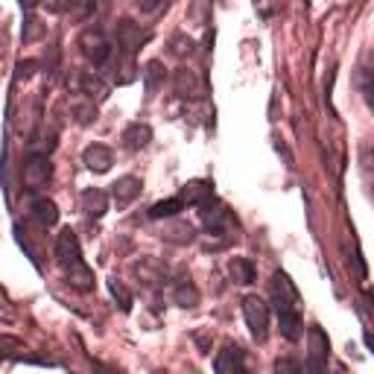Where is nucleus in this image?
Here are the masks:
<instances>
[{
    "label": "nucleus",
    "mask_w": 374,
    "mask_h": 374,
    "mask_svg": "<svg viewBox=\"0 0 374 374\" xmlns=\"http://www.w3.org/2000/svg\"><path fill=\"white\" fill-rule=\"evenodd\" d=\"M272 304H275L278 321H281V334L284 339L295 342L304 331V321H302V298H298L295 284L290 281L287 272H275L272 275Z\"/></svg>",
    "instance_id": "1"
},
{
    "label": "nucleus",
    "mask_w": 374,
    "mask_h": 374,
    "mask_svg": "<svg viewBox=\"0 0 374 374\" xmlns=\"http://www.w3.org/2000/svg\"><path fill=\"white\" fill-rule=\"evenodd\" d=\"M240 310H243L246 328H248V334H252V339L263 345L269 339V304L260 295H246L240 302Z\"/></svg>",
    "instance_id": "2"
},
{
    "label": "nucleus",
    "mask_w": 374,
    "mask_h": 374,
    "mask_svg": "<svg viewBox=\"0 0 374 374\" xmlns=\"http://www.w3.org/2000/svg\"><path fill=\"white\" fill-rule=\"evenodd\" d=\"M307 371L304 374H328V360H331V339L319 325L307 328Z\"/></svg>",
    "instance_id": "3"
},
{
    "label": "nucleus",
    "mask_w": 374,
    "mask_h": 374,
    "mask_svg": "<svg viewBox=\"0 0 374 374\" xmlns=\"http://www.w3.org/2000/svg\"><path fill=\"white\" fill-rule=\"evenodd\" d=\"M79 50H82V56L97 67H106L111 62V41L103 30H97V27L85 30L79 35Z\"/></svg>",
    "instance_id": "4"
},
{
    "label": "nucleus",
    "mask_w": 374,
    "mask_h": 374,
    "mask_svg": "<svg viewBox=\"0 0 374 374\" xmlns=\"http://www.w3.org/2000/svg\"><path fill=\"white\" fill-rule=\"evenodd\" d=\"M199 216H202V229L208 234H226L229 226H234V214L229 211V205H222L216 196L205 199L199 205Z\"/></svg>",
    "instance_id": "5"
},
{
    "label": "nucleus",
    "mask_w": 374,
    "mask_h": 374,
    "mask_svg": "<svg viewBox=\"0 0 374 374\" xmlns=\"http://www.w3.org/2000/svg\"><path fill=\"white\" fill-rule=\"evenodd\" d=\"M50 179H53V164H50L47 155L35 153L23 161V185L27 187H47Z\"/></svg>",
    "instance_id": "6"
},
{
    "label": "nucleus",
    "mask_w": 374,
    "mask_h": 374,
    "mask_svg": "<svg viewBox=\"0 0 374 374\" xmlns=\"http://www.w3.org/2000/svg\"><path fill=\"white\" fill-rule=\"evenodd\" d=\"M77 260H82V248H79V240L70 229H62L59 237H56V263L62 269L73 266Z\"/></svg>",
    "instance_id": "7"
},
{
    "label": "nucleus",
    "mask_w": 374,
    "mask_h": 374,
    "mask_svg": "<svg viewBox=\"0 0 374 374\" xmlns=\"http://www.w3.org/2000/svg\"><path fill=\"white\" fill-rule=\"evenodd\" d=\"M143 41H146V33L138 27L135 21L126 18V21L117 23V44L123 47V53H126V56H135L138 50L143 47Z\"/></svg>",
    "instance_id": "8"
},
{
    "label": "nucleus",
    "mask_w": 374,
    "mask_h": 374,
    "mask_svg": "<svg viewBox=\"0 0 374 374\" xmlns=\"http://www.w3.org/2000/svg\"><path fill=\"white\" fill-rule=\"evenodd\" d=\"M214 371L216 374H248V363L237 348H222L214 360Z\"/></svg>",
    "instance_id": "9"
},
{
    "label": "nucleus",
    "mask_w": 374,
    "mask_h": 374,
    "mask_svg": "<svg viewBox=\"0 0 374 374\" xmlns=\"http://www.w3.org/2000/svg\"><path fill=\"white\" fill-rule=\"evenodd\" d=\"M82 161H85V167H88L91 172H109V170L114 167V153H111L106 143H91V146L85 149Z\"/></svg>",
    "instance_id": "10"
},
{
    "label": "nucleus",
    "mask_w": 374,
    "mask_h": 374,
    "mask_svg": "<svg viewBox=\"0 0 374 374\" xmlns=\"http://www.w3.org/2000/svg\"><path fill=\"white\" fill-rule=\"evenodd\" d=\"M141 193H143V182H141L138 176H123V179H117L114 187H111V196L117 199L120 205L135 202V199H138Z\"/></svg>",
    "instance_id": "11"
},
{
    "label": "nucleus",
    "mask_w": 374,
    "mask_h": 374,
    "mask_svg": "<svg viewBox=\"0 0 374 374\" xmlns=\"http://www.w3.org/2000/svg\"><path fill=\"white\" fill-rule=\"evenodd\" d=\"M65 275H67V284L73 290H82V292H91L94 290V272H91V266L85 260H77L73 266H67Z\"/></svg>",
    "instance_id": "12"
},
{
    "label": "nucleus",
    "mask_w": 374,
    "mask_h": 374,
    "mask_svg": "<svg viewBox=\"0 0 374 374\" xmlns=\"http://www.w3.org/2000/svg\"><path fill=\"white\" fill-rule=\"evenodd\" d=\"M149 141H153V129H149L146 123H129V126L123 129V146H126L129 153H138Z\"/></svg>",
    "instance_id": "13"
},
{
    "label": "nucleus",
    "mask_w": 374,
    "mask_h": 374,
    "mask_svg": "<svg viewBox=\"0 0 374 374\" xmlns=\"http://www.w3.org/2000/svg\"><path fill=\"white\" fill-rule=\"evenodd\" d=\"M82 208L88 216H106L109 214V193L106 190H99V187H88L82 193Z\"/></svg>",
    "instance_id": "14"
},
{
    "label": "nucleus",
    "mask_w": 374,
    "mask_h": 374,
    "mask_svg": "<svg viewBox=\"0 0 374 374\" xmlns=\"http://www.w3.org/2000/svg\"><path fill=\"white\" fill-rule=\"evenodd\" d=\"M229 275H231L234 284L248 287V284H255V281H258V266H255L252 260H248V258H231V263H229Z\"/></svg>",
    "instance_id": "15"
},
{
    "label": "nucleus",
    "mask_w": 374,
    "mask_h": 374,
    "mask_svg": "<svg viewBox=\"0 0 374 374\" xmlns=\"http://www.w3.org/2000/svg\"><path fill=\"white\" fill-rule=\"evenodd\" d=\"M214 196V187H211V182H205V179H193V182H187L185 187H182V202L185 205H202L205 199H211Z\"/></svg>",
    "instance_id": "16"
},
{
    "label": "nucleus",
    "mask_w": 374,
    "mask_h": 374,
    "mask_svg": "<svg viewBox=\"0 0 374 374\" xmlns=\"http://www.w3.org/2000/svg\"><path fill=\"white\" fill-rule=\"evenodd\" d=\"M70 88H73V94H82V97H94V99H99L103 97V82H99L97 77H91V73H73L70 77Z\"/></svg>",
    "instance_id": "17"
},
{
    "label": "nucleus",
    "mask_w": 374,
    "mask_h": 374,
    "mask_svg": "<svg viewBox=\"0 0 374 374\" xmlns=\"http://www.w3.org/2000/svg\"><path fill=\"white\" fill-rule=\"evenodd\" d=\"M172 302H176L182 310H190L199 304V290L190 281H182V284L172 287Z\"/></svg>",
    "instance_id": "18"
},
{
    "label": "nucleus",
    "mask_w": 374,
    "mask_h": 374,
    "mask_svg": "<svg viewBox=\"0 0 374 374\" xmlns=\"http://www.w3.org/2000/svg\"><path fill=\"white\" fill-rule=\"evenodd\" d=\"M33 214H35V219L41 222V226H56L59 222V208H56V202H50V199H35L33 202Z\"/></svg>",
    "instance_id": "19"
},
{
    "label": "nucleus",
    "mask_w": 374,
    "mask_h": 374,
    "mask_svg": "<svg viewBox=\"0 0 374 374\" xmlns=\"http://www.w3.org/2000/svg\"><path fill=\"white\" fill-rule=\"evenodd\" d=\"M182 208H185L182 196H179V199L170 196V199H161V202H155L153 208H149V216H153V219H167V216H176Z\"/></svg>",
    "instance_id": "20"
},
{
    "label": "nucleus",
    "mask_w": 374,
    "mask_h": 374,
    "mask_svg": "<svg viewBox=\"0 0 374 374\" xmlns=\"http://www.w3.org/2000/svg\"><path fill=\"white\" fill-rule=\"evenodd\" d=\"M170 53H176V56H182V59H187V56H193V47H196V41L193 38H187L185 33H176V35H170Z\"/></svg>",
    "instance_id": "21"
},
{
    "label": "nucleus",
    "mask_w": 374,
    "mask_h": 374,
    "mask_svg": "<svg viewBox=\"0 0 374 374\" xmlns=\"http://www.w3.org/2000/svg\"><path fill=\"white\" fill-rule=\"evenodd\" d=\"M176 94L182 97V99H190L193 94H196V77L190 70H176Z\"/></svg>",
    "instance_id": "22"
},
{
    "label": "nucleus",
    "mask_w": 374,
    "mask_h": 374,
    "mask_svg": "<svg viewBox=\"0 0 374 374\" xmlns=\"http://www.w3.org/2000/svg\"><path fill=\"white\" fill-rule=\"evenodd\" d=\"M164 77H167V70H164L161 62H149V65L143 67V79H146V88H149V91H155V88L164 82Z\"/></svg>",
    "instance_id": "23"
},
{
    "label": "nucleus",
    "mask_w": 374,
    "mask_h": 374,
    "mask_svg": "<svg viewBox=\"0 0 374 374\" xmlns=\"http://www.w3.org/2000/svg\"><path fill=\"white\" fill-rule=\"evenodd\" d=\"M109 290H111V295H114V302L120 304V310H132V292L123 287L117 278H109Z\"/></svg>",
    "instance_id": "24"
},
{
    "label": "nucleus",
    "mask_w": 374,
    "mask_h": 374,
    "mask_svg": "<svg viewBox=\"0 0 374 374\" xmlns=\"http://www.w3.org/2000/svg\"><path fill=\"white\" fill-rule=\"evenodd\" d=\"M44 35V23L33 15H27V21H23V41H35Z\"/></svg>",
    "instance_id": "25"
},
{
    "label": "nucleus",
    "mask_w": 374,
    "mask_h": 374,
    "mask_svg": "<svg viewBox=\"0 0 374 374\" xmlns=\"http://www.w3.org/2000/svg\"><path fill=\"white\" fill-rule=\"evenodd\" d=\"M275 374H302V363L295 357H278L275 360Z\"/></svg>",
    "instance_id": "26"
},
{
    "label": "nucleus",
    "mask_w": 374,
    "mask_h": 374,
    "mask_svg": "<svg viewBox=\"0 0 374 374\" xmlns=\"http://www.w3.org/2000/svg\"><path fill=\"white\" fill-rule=\"evenodd\" d=\"M363 97L368 109L374 111V70H363Z\"/></svg>",
    "instance_id": "27"
},
{
    "label": "nucleus",
    "mask_w": 374,
    "mask_h": 374,
    "mask_svg": "<svg viewBox=\"0 0 374 374\" xmlns=\"http://www.w3.org/2000/svg\"><path fill=\"white\" fill-rule=\"evenodd\" d=\"M73 114H77L79 123H85V126H88V123H94V117H97V106L94 103H82V106L73 109Z\"/></svg>",
    "instance_id": "28"
},
{
    "label": "nucleus",
    "mask_w": 374,
    "mask_h": 374,
    "mask_svg": "<svg viewBox=\"0 0 374 374\" xmlns=\"http://www.w3.org/2000/svg\"><path fill=\"white\" fill-rule=\"evenodd\" d=\"M199 12H202V18L208 21L211 18V0H193V4H190V15H199Z\"/></svg>",
    "instance_id": "29"
},
{
    "label": "nucleus",
    "mask_w": 374,
    "mask_h": 374,
    "mask_svg": "<svg viewBox=\"0 0 374 374\" xmlns=\"http://www.w3.org/2000/svg\"><path fill=\"white\" fill-rule=\"evenodd\" d=\"M138 6H141L143 12L153 15V12H161V9L167 6V0H138Z\"/></svg>",
    "instance_id": "30"
},
{
    "label": "nucleus",
    "mask_w": 374,
    "mask_h": 374,
    "mask_svg": "<svg viewBox=\"0 0 374 374\" xmlns=\"http://www.w3.org/2000/svg\"><path fill=\"white\" fill-rule=\"evenodd\" d=\"M18 4H21V9H23V12H30L33 6H38V0H18Z\"/></svg>",
    "instance_id": "31"
}]
</instances>
